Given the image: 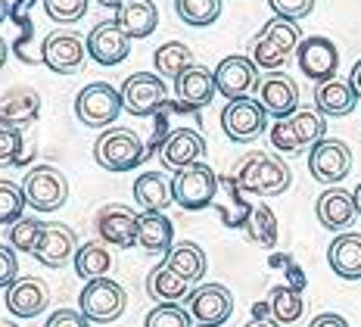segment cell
I'll list each match as a JSON object with an SVG mask.
<instances>
[{"mask_svg": "<svg viewBox=\"0 0 361 327\" xmlns=\"http://www.w3.org/2000/svg\"><path fill=\"white\" fill-rule=\"evenodd\" d=\"M231 181L237 184L240 194L281 196V194H287L293 174H290V169L277 156L255 150V153L243 156L237 162V169H234V174H231Z\"/></svg>", "mask_w": 361, "mask_h": 327, "instance_id": "6da1fadb", "label": "cell"}, {"mask_svg": "<svg viewBox=\"0 0 361 327\" xmlns=\"http://www.w3.org/2000/svg\"><path fill=\"white\" fill-rule=\"evenodd\" d=\"M324 138H327V119L318 109H296L290 119H277L271 125V147L287 156L312 150Z\"/></svg>", "mask_w": 361, "mask_h": 327, "instance_id": "7a4b0ae2", "label": "cell"}, {"mask_svg": "<svg viewBox=\"0 0 361 327\" xmlns=\"http://www.w3.org/2000/svg\"><path fill=\"white\" fill-rule=\"evenodd\" d=\"M147 156L144 141L137 138L134 131L128 128H109L103 131L100 138L94 141V159L100 169L106 172H128V169H137Z\"/></svg>", "mask_w": 361, "mask_h": 327, "instance_id": "3957f363", "label": "cell"}, {"mask_svg": "<svg viewBox=\"0 0 361 327\" xmlns=\"http://www.w3.org/2000/svg\"><path fill=\"white\" fill-rule=\"evenodd\" d=\"M218 174L212 172V165L206 162H193L187 169L175 172L171 178V194H175V203L187 212H200L206 206L215 203V194H218Z\"/></svg>", "mask_w": 361, "mask_h": 327, "instance_id": "277c9868", "label": "cell"}, {"mask_svg": "<svg viewBox=\"0 0 361 327\" xmlns=\"http://www.w3.org/2000/svg\"><path fill=\"white\" fill-rule=\"evenodd\" d=\"M125 306H128V293L122 290V284L109 278H100V280H87L85 290L78 296V309L87 321H97V324H112L125 315Z\"/></svg>", "mask_w": 361, "mask_h": 327, "instance_id": "5b68a950", "label": "cell"}, {"mask_svg": "<svg viewBox=\"0 0 361 327\" xmlns=\"http://www.w3.org/2000/svg\"><path fill=\"white\" fill-rule=\"evenodd\" d=\"M22 194L35 212H56L69 196V181L54 165H35L22 178Z\"/></svg>", "mask_w": 361, "mask_h": 327, "instance_id": "8992f818", "label": "cell"}, {"mask_svg": "<svg viewBox=\"0 0 361 327\" xmlns=\"http://www.w3.org/2000/svg\"><path fill=\"white\" fill-rule=\"evenodd\" d=\"M125 109L122 90H116L106 81H94L85 90H78L75 97V116L81 119V125L87 128H106L118 119V112Z\"/></svg>", "mask_w": 361, "mask_h": 327, "instance_id": "52a82bcc", "label": "cell"}, {"mask_svg": "<svg viewBox=\"0 0 361 327\" xmlns=\"http://www.w3.org/2000/svg\"><path fill=\"white\" fill-rule=\"evenodd\" d=\"M215 88L218 94L224 97L228 103L234 100H246L259 90V66L252 63V57H224L221 63L215 66Z\"/></svg>", "mask_w": 361, "mask_h": 327, "instance_id": "ba28073f", "label": "cell"}, {"mask_svg": "<svg viewBox=\"0 0 361 327\" xmlns=\"http://www.w3.org/2000/svg\"><path fill=\"white\" fill-rule=\"evenodd\" d=\"M308 172L314 181L327 187H336L345 174L352 172V150L349 143L336 141V138H324L321 143H314L308 150Z\"/></svg>", "mask_w": 361, "mask_h": 327, "instance_id": "9c48e42d", "label": "cell"}, {"mask_svg": "<svg viewBox=\"0 0 361 327\" xmlns=\"http://www.w3.org/2000/svg\"><path fill=\"white\" fill-rule=\"evenodd\" d=\"M169 100V90H165L162 78L153 72H134L125 78L122 85V103L131 116L144 119V116H156V112Z\"/></svg>", "mask_w": 361, "mask_h": 327, "instance_id": "30bf717a", "label": "cell"}, {"mask_svg": "<svg viewBox=\"0 0 361 327\" xmlns=\"http://www.w3.org/2000/svg\"><path fill=\"white\" fill-rule=\"evenodd\" d=\"M187 311L193 315V324L221 327L234 315V293L224 284H200L187 299Z\"/></svg>", "mask_w": 361, "mask_h": 327, "instance_id": "8fae6325", "label": "cell"}, {"mask_svg": "<svg viewBox=\"0 0 361 327\" xmlns=\"http://www.w3.org/2000/svg\"><path fill=\"white\" fill-rule=\"evenodd\" d=\"M221 128L234 143H252L268 128V112H265V106L259 100H252V97L234 100V103L224 106Z\"/></svg>", "mask_w": 361, "mask_h": 327, "instance_id": "7c38bea8", "label": "cell"}, {"mask_svg": "<svg viewBox=\"0 0 361 327\" xmlns=\"http://www.w3.org/2000/svg\"><path fill=\"white\" fill-rule=\"evenodd\" d=\"M296 59H299V69H302L305 78L318 81H334L336 78V69H340V50L330 37H321V35H312V37H302L296 50Z\"/></svg>", "mask_w": 361, "mask_h": 327, "instance_id": "4fadbf2b", "label": "cell"}, {"mask_svg": "<svg viewBox=\"0 0 361 327\" xmlns=\"http://www.w3.org/2000/svg\"><path fill=\"white\" fill-rule=\"evenodd\" d=\"M137 222L140 215L134 209L122 206V203H109L97 212L94 218V231L103 243H112V246H137Z\"/></svg>", "mask_w": 361, "mask_h": 327, "instance_id": "5bb4252c", "label": "cell"}, {"mask_svg": "<svg viewBox=\"0 0 361 327\" xmlns=\"http://www.w3.org/2000/svg\"><path fill=\"white\" fill-rule=\"evenodd\" d=\"M255 100L265 106L268 116L274 119H290L299 109V85L290 78L287 72H268L262 75Z\"/></svg>", "mask_w": 361, "mask_h": 327, "instance_id": "9a60e30c", "label": "cell"}, {"mask_svg": "<svg viewBox=\"0 0 361 327\" xmlns=\"http://www.w3.org/2000/svg\"><path fill=\"white\" fill-rule=\"evenodd\" d=\"M78 253V237L69 225L63 222H44L41 225V237H37V246H35V258L47 268H63L69 258H75Z\"/></svg>", "mask_w": 361, "mask_h": 327, "instance_id": "2e32d148", "label": "cell"}, {"mask_svg": "<svg viewBox=\"0 0 361 327\" xmlns=\"http://www.w3.org/2000/svg\"><path fill=\"white\" fill-rule=\"evenodd\" d=\"M87 53H90V59L100 66H118V63H125L128 53H131V37L116 25V19L100 22V25H94L87 35Z\"/></svg>", "mask_w": 361, "mask_h": 327, "instance_id": "e0dca14e", "label": "cell"}, {"mask_svg": "<svg viewBox=\"0 0 361 327\" xmlns=\"http://www.w3.org/2000/svg\"><path fill=\"white\" fill-rule=\"evenodd\" d=\"M85 57H87V41H81L78 35L72 32H59V35H50L44 41V50H41V59L47 69H54L59 75H72L85 66Z\"/></svg>", "mask_w": 361, "mask_h": 327, "instance_id": "ac0fdd59", "label": "cell"}, {"mask_svg": "<svg viewBox=\"0 0 361 327\" xmlns=\"http://www.w3.org/2000/svg\"><path fill=\"white\" fill-rule=\"evenodd\" d=\"M202 156H206V141H202V134L193 131V128L169 131V138H165L162 150H159L162 165L171 172H180L193 162H202Z\"/></svg>", "mask_w": 361, "mask_h": 327, "instance_id": "d6986e66", "label": "cell"}, {"mask_svg": "<svg viewBox=\"0 0 361 327\" xmlns=\"http://www.w3.org/2000/svg\"><path fill=\"white\" fill-rule=\"evenodd\" d=\"M10 315L16 318H37L50 306V287L44 278H19L4 296Z\"/></svg>", "mask_w": 361, "mask_h": 327, "instance_id": "ffe728a7", "label": "cell"}, {"mask_svg": "<svg viewBox=\"0 0 361 327\" xmlns=\"http://www.w3.org/2000/svg\"><path fill=\"white\" fill-rule=\"evenodd\" d=\"M314 215H318V222L324 225L327 231H345V227L358 218V209H355V200H352L349 190L327 187L324 194L318 196V203H314Z\"/></svg>", "mask_w": 361, "mask_h": 327, "instance_id": "44dd1931", "label": "cell"}, {"mask_svg": "<svg viewBox=\"0 0 361 327\" xmlns=\"http://www.w3.org/2000/svg\"><path fill=\"white\" fill-rule=\"evenodd\" d=\"M175 94H178V103L187 106L190 112L202 109V106H209L218 94L215 72H209L206 66H190V69L175 81Z\"/></svg>", "mask_w": 361, "mask_h": 327, "instance_id": "7402d4cb", "label": "cell"}, {"mask_svg": "<svg viewBox=\"0 0 361 327\" xmlns=\"http://www.w3.org/2000/svg\"><path fill=\"white\" fill-rule=\"evenodd\" d=\"M41 116V97L32 88H10L0 97V125L10 128H25Z\"/></svg>", "mask_w": 361, "mask_h": 327, "instance_id": "603a6c76", "label": "cell"}, {"mask_svg": "<svg viewBox=\"0 0 361 327\" xmlns=\"http://www.w3.org/2000/svg\"><path fill=\"white\" fill-rule=\"evenodd\" d=\"M327 262L336 278L343 280H361V234L343 231L340 237L327 246Z\"/></svg>", "mask_w": 361, "mask_h": 327, "instance_id": "cb8c5ba5", "label": "cell"}, {"mask_svg": "<svg viewBox=\"0 0 361 327\" xmlns=\"http://www.w3.org/2000/svg\"><path fill=\"white\" fill-rule=\"evenodd\" d=\"M137 246L149 256H169L175 246V227L162 212H140L137 222Z\"/></svg>", "mask_w": 361, "mask_h": 327, "instance_id": "d4e9b609", "label": "cell"}, {"mask_svg": "<svg viewBox=\"0 0 361 327\" xmlns=\"http://www.w3.org/2000/svg\"><path fill=\"white\" fill-rule=\"evenodd\" d=\"M116 25L131 37V41H140V37H149L159 25V10L153 6V0H128L122 10H116Z\"/></svg>", "mask_w": 361, "mask_h": 327, "instance_id": "484cf974", "label": "cell"}, {"mask_svg": "<svg viewBox=\"0 0 361 327\" xmlns=\"http://www.w3.org/2000/svg\"><path fill=\"white\" fill-rule=\"evenodd\" d=\"M358 97L349 88V81H324V85L314 88V109L324 119H343L355 109Z\"/></svg>", "mask_w": 361, "mask_h": 327, "instance_id": "4316f807", "label": "cell"}, {"mask_svg": "<svg viewBox=\"0 0 361 327\" xmlns=\"http://www.w3.org/2000/svg\"><path fill=\"white\" fill-rule=\"evenodd\" d=\"M134 200L140 203L144 212H165L171 203H175L171 181L165 178L162 172H144L137 181H134Z\"/></svg>", "mask_w": 361, "mask_h": 327, "instance_id": "83f0119b", "label": "cell"}, {"mask_svg": "<svg viewBox=\"0 0 361 327\" xmlns=\"http://www.w3.org/2000/svg\"><path fill=\"white\" fill-rule=\"evenodd\" d=\"M162 265H165V268H171L175 275H180L187 284H197V280H202V275H206V268H209L202 246H197V243H190V240L175 243V246H171V253L165 256Z\"/></svg>", "mask_w": 361, "mask_h": 327, "instance_id": "f1b7e54d", "label": "cell"}, {"mask_svg": "<svg viewBox=\"0 0 361 327\" xmlns=\"http://www.w3.org/2000/svg\"><path fill=\"white\" fill-rule=\"evenodd\" d=\"M147 293L153 296V299L159 302H171V306H180L184 299H190V284H187L180 275H175L171 268H165V265H159V268H153L147 275Z\"/></svg>", "mask_w": 361, "mask_h": 327, "instance_id": "f546056e", "label": "cell"}, {"mask_svg": "<svg viewBox=\"0 0 361 327\" xmlns=\"http://www.w3.org/2000/svg\"><path fill=\"white\" fill-rule=\"evenodd\" d=\"M72 268H75V275L85 278V280L106 278L109 268H112V256H109L106 243H100V240L81 243L78 253H75V258H72Z\"/></svg>", "mask_w": 361, "mask_h": 327, "instance_id": "4dcf8cb0", "label": "cell"}, {"mask_svg": "<svg viewBox=\"0 0 361 327\" xmlns=\"http://www.w3.org/2000/svg\"><path fill=\"white\" fill-rule=\"evenodd\" d=\"M153 66H156V72H159L162 78L178 81L180 75L190 69V66H197V63H193V50L187 47V44L169 41V44H159V47H156V53H153Z\"/></svg>", "mask_w": 361, "mask_h": 327, "instance_id": "1f68e13d", "label": "cell"}, {"mask_svg": "<svg viewBox=\"0 0 361 327\" xmlns=\"http://www.w3.org/2000/svg\"><path fill=\"white\" fill-rule=\"evenodd\" d=\"M271 321H277V324H296L299 318H302V311H305V299H302V293L296 290V287H287V284H281V287H274L271 290Z\"/></svg>", "mask_w": 361, "mask_h": 327, "instance_id": "d6a6232c", "label": "cell"}, {"mask_svg": "<svg viewBox=\"0 0 361 327\" xmlns=\"http://www.w3.org/2000/svg\"><path fill=\"white\" fill-rule=\"evenodd\" d=\"M259 35L265 37L268 44H274V47L281 50L283 57H290V53H296V50H299V44H302V35H299V25H296V22H290V19H281V16L268 19V22H265V28H262Z\"/></svg>", "mask_w": 361, "mask_h": 327, "instance_id": "836d02e7", "label": "cell"}, {"mask_svg": "<svg viewBox=\"0 0 361 327\" xmlns=\"http://www.w3.org/2000/svg\"><path fill=\"white\" fill-rule=\"evenodd\" d=\"M175 13L187 25L206 28L221 16V0H175Z\"/></svg>", "mask_w": 361, "mask_h": 327, "instance_id": "e575fe53", "label": "cell"}, {"mask_svg": "<svg viewBox=\"0 0 361 327\" xmlns=\"http://www.w3.org/2000/svg\"><path fill=\"white\" fill-rule=\"evenodd\" d=\"M25 206L28 203H25V194H22V184L0 178V225L13 227L16 222H22Z\"/></svg>", "mask_w": 361, "mask_h": 327, "instance_id": "d590c367", "label": "cell"}, {"mask_svg": "<svg viewBox=\"0 0 361 327\" xmlns=\"http://www.w3.org/2000/svg\"><path fill=\"white\" fill-rule=\"evenodd\" d=\"M246 231H250L252 243H262V246H271L277 240V218L268 206H255L246 218Z\"/></svg>", "mask_w": 361, "mask_h": 327, "instance_id": "8d00e7d4", "label": "cell"}, {"mask_svg": "<svg viewBox=\"0 0 361 327\" xmlns=\"http://www.w3.org/2000/svg\"><path fill=\"white\" fill-rule=\"evenodd\" d=\"M144 327H193V315L184 306H171V302H159L147 315Z\"/></svg>", "mask_w": 361, "mask_h": 327, "instance_id": "74e56055", "label": "cell"}, {"mask_svg": "<svg viewBox=\"0 0 361 327\" xmlns=\"http://www.w3.org/2000/svg\"><path fill=\"white\" fill-rule=\"evenodd\" d=\"M41 225L37 218H22V222H16L10 227V246L16 249V253H35L37 246V237H41Z\"/></svg>", "mask_w": 361, "mask_h": 327, "instance_id": "f35d334b", "label": "cell"}, {"mask_svg": "<svg viewBox=\"0 0 361 327\" xmlns=\"http://www.w3.org/2000/svg\"><path fill=\"white\" fill-rule=\"evenodd\" d=\"M44 13H47L59 25H72L87 13V0H41Z\"/></svg>", "mask_w": 361, "mask_h": 327, "instance_id": "ab89813d", "label": "cell"}, {"mask_svg": "<svg viewBox=\"0 0 361 327\" xmlns=\"http://www.w3.org/2000/svg\"><path fill=\"white\" fill-rule=\"evenodd\" d=\"M252 63L259 66V69L277 72V69H283V63H287V57H283V53L277 50L274 44H268L262 35H255V41H252Z\"/></svg>", "mask_w": 361, "mask_h": 327, "instance_id": "60d3db41", "label": "cell"}, {"mask_svg": "<svg viewBox=\"0 0 361 327\" xmlns=\"http://www.w3.org/2000/svg\"><path fill=\"white\" fill-rule=\"evenodd\" d=\"M22 131L10 125H0V169L4 165H19L22 162Z\"/></svg>", "mask_w": 361, "mask_h": 327, "instance_id": "b9f144b4", "label": "cell"}, {"mask_svg": "<svg viewBox=\"0 0 361 327\" xmlns=\"http://www.w3.org/2000/svg\"><path fill=\"white\" fill-rule=\"evenodd\" d=\"M268 6L274 10V16L296 22V19H305L314 10V0H268Z\"/></svg>", "mask_w": 361, "mask_h": 327, "instance_id": "7bdbcfd3", "label": "cell"}, {"mask_svg": "<svg viewBox=\"0 0 361 327\" xmlns=\"http://www.w3.org/2000/svg\"><path fill=\"white\" fill-rule=\"evenodd\" d=\"M19 280V262H16V249L0 243V287L10 290L13 284Z\"/></svg>", "mask_w": 361, "mask_h": 327, "instance_id": "ee69618b", "label": "cell"}, {"mask_svg": "<svg viewBox=\"0 0 361 327\" xmlns=\"http://www.w3.org/2000/svg\"><path fill=\"white\" fill-rule=\"evenodd\" d=\"M44 327H90V321L81 315V309H56Z\"/></svg>", "mask_w": 361, "mask_h": 327, "instance_id": "f6af8a7d", "label": "cell"}, {"mask_svg": "<svg viewBox=\"0 0 361 327\" xmlns=\"http://www.w3.org/2000/svg\"><path fill=\"white\" fill-rule=\"evenodd\" d=\"M308 327H349L343 315H336V311H324V315H318Z\"/></svg>", "mask_w": 361, "mask_h": 327, "instance_id": "bcb514c9", "label": "cell"}, {"mask_svg": "<svg viewBox=\"0 0 361 327\" xmlns=\"http://www.w3.org/2000/svg\"><path fill=\"white\" fill-rule=\"evenodd\" d=\"M349 88L355 90V97H361V59L352 66V72H349Z\"/></svg>", "mask_w": 361, "mask_h": 327, "instance_id": "7dc6e473", "label": "cell"}, {"mask_svg": "<svg viewBox=\"0 0 361 327\" xmlns=\"http://www.w3.org/2000/svg\"><path fill=\"white\" fill-rule=\"evenodd\" d=\"M243 327H281L277 321H271V318H252L250 324H243Z\"/></svg>", "mask_w": 361, "mask_h": 327, "instance_id": "c3c4849f", "label": "cell"}, {"mask_svg": "<svg viewBox=\"0 0 361 327\" xmlns=\"http://www.w3.org/2000/svg\"><path fill=\"white\" fill-rule=\"evenodd\" d=\"M268 311H271V302H259V306L252 309V315H255V318H265Z\"/></svg>", "mask_w": 361, "mask_h": 327, "instance_id": "681fc988", "label": "cell"}, {"mask_svg": "<svg viewBox=\"0 0 361 327\" xmlns=\"http://www.w3.org/2000/svg\"><path fill=\"white\" fill-rule=\"evenodd\" d=\"M97 4H100V6H112V10H122L128 0H97Z\"/></svg>", "mask_w": 361, "mask_h": 327, "instance_id": "f907efd6", "label": "cell"}, {"mask_svg": "<svg viewBox=\"0 0 361 327\" xmlns=\"http://www.w3.org/2000/svg\"><path fill=\"white\" fill-rule=\"evenodd\" d=\"M6 57H10V50H6V41H4V37H0V69H4V66H6Z\"/></svg>", "mask_w": 361, "mask_h": 327, "instance_id": "816d5d0a", "label": "cell"}, {"mask_svg": "<svg viewBox=\"0 0 361 327\" xmlns=\"http://www.w3.org/2000/svg\"><path fill=\"white\" fill-rule=\"evenodd\" d=\"M10 16V0H0V22Z\"/></svg>", "mask_w": 361, "mask_h": 327, "instance_id": "f5cc1de1", "label": "cell"}, {"mask_svg": "<svg viewBox=\"0 0 361 327\" xmlns=\"http://www.w3.org/2000/svg\"><path fill=\"white\" fill-rule=\"evenodd\" d=\"M352 200H355V209H358V215H361V184L352 190Z\"/></svg>", "mask_w": 361, "mask_h": 327, "instance_id": "db71d44e", "label": "cell"}, {"mask_svg": "<svg viewBox=\"0 0 361 327\" xmlns=\"http://www.w3.org/2000/svg\"><path fill=\"white\" fill-rule=\"evenodd\" d=\"M0 327H19L16 321H6V318H0Z\"/></svg>", "mask_w": 361, "mask_h": 327, "instance_id": "11a10c76", "label": "cell"}]
</instances>
